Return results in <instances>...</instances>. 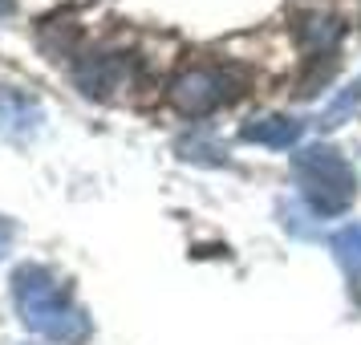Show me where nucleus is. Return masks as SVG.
Masks as SVG:
<instances>
[{"label": "nucleus", "mask_w": 361, "mask_h": 345, "mask_svg": "<svg viewBox=\"0 0 361 345\" xmlns=\"http://www.w3.org/2000/svg\"><path fill=\"white\" fill-rule=\"evenodd\" d=\"M240 134H244V143H260V147H272V150H288V147L300 143L305 122L284 118V114H272V118H256V122H247Z\"/></svg>", "instance_id": "39448f33"}, {"label": "nucleus", "mask_w": 361, "mask_h": 345, "mask_svg": "<svg viewBox=\"0 0 361 345\" xmlns=\"http://www.w3.org/2000/svg\"><path fill=\"white\" fill-rule=\"evenodd\" d=\"M0 8H8V0H0Z\"/></svg>", "instance_id": "9d476101"}, {"label": "nucleus", "mask_w": 361, "mask_h": 345, "mask_svg": "<svg viewBox=\"0 0 361 345\" xmlns=\"http://www.w3.org/2000/svg\"><path fill=\"white\" fill-rule=\"evenodd\" d=\"M8 244H13V224H8V219L0 215V256L8 252Z\"/></svg>", "instance_id": "1a4fd4ad"}, {"label": "nucleus", "mask_w": 361, "mask_h": 345, "mask_svg": "<svg viewBox=\"0 0 361 345\" xmlns=\"http://www.w3.org/2000/svg\"><path fill=\"white\" fill-rule=\"evenodd\" d=\"M293 175L305 203L317 215H325V219L345 215L353 207V199H357V171L349 167V159L337 147L317 143V147L300 150L293 159Z\"/></svg>", "instance_id": "f03ea898"}, {"label": "nucleus", "mask_w": 361, "mask_h": 345, "mask_svg": "<svg viewBox=\"0 0 361 345\" xmlns=\"http://www.w3.org/2000/svg\"><path fill=\"white\" fill-rule=\"evenodd\" d=\"M296 33H300V41L309 49H333L337 37H341V25L333 17H309L305 25H296Z\"/></svg>", "instance_id": "0eeeda50"}, {"label": "nucleus", "mask_w": 361, "mask_h": 345, "mask_svg": "<svg viewBox=\"0 0 361 345\" xmlns=\"http://www.w3.org/2000/svg\"><path fill=\"white\" fill-rule=\"evenodd\" d=\"M126 78V61L122 57H98V61H90V66L78 69V82L85 85V94H98L106 98L110 90H118Z\"/></svg>", "instance_id": "423d86ee"}, {"label": "nucleus", "mask_w": 361, "mask_h": 345, "mask_svg": "<svg viewBox=\"0 0 361 345\" xmlns=\"http://www.w3.org/2000/svg\"><path fill=\"white\" fill-rule=\"evenodd\" d=\"M41 102L29 98V94H20V90H0V134L4 138H33L41 131Z\"/></svg>", "instance_id": "20e7f679"}, {"label": "nucleus", "mask_w": 361, "mask_h": 345, "mask_svg": "<svg viewBox=\"0 0 361 345\" xmlns=\"http://www.w3.org/2000/svg\"><path fill=\"white\" fill-rule=\"evenodd\" d=\"M13 301H17L20 321L33 333H41L45 341L85 345L90 333H94L85 309L66 289V280L49 272L45 264H20L13 272Z\"/></svg>", "instance_id": "f257e3e1"}, {"label": "nucleus", "mask_w": 361, "mask_h": 345, "mask_svg": "<svg viewBox=\"0 0 361 345\" xmlns=\"http://www.w3.org/2000/svg\"><path fill=\"white\" fill-rule=\"evenodd\" d=\"M333 252H337V260L345 264L349 277H361V224L337 231L333 236Z\"/></svg>", "instance_id": "6e6552de"}, {"label": "nucleus", "mask_w": 361, "mask_h": 345, "mask_svg": "<svg viewBox=\"0 0 361 345\" xmlns=\"http://www.w3.org/2000/svg\"><path fill=\"white\" fill-rule=\"evenodd\" d=\"M235 98V78L219 66H195V69H183L179 78L171 82V102L179 106L183 114H212L219 106H228Z\"/></svg>", "instance_id": "7ed1b4c3"}]
</instances>
